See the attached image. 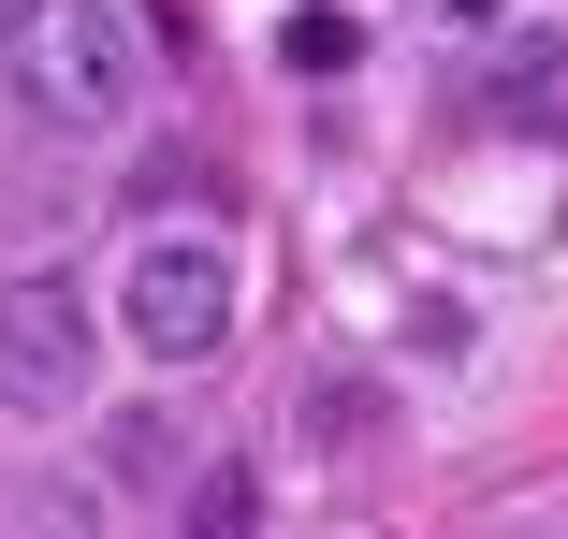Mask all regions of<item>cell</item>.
<instances>
[{
	"label": "cell",
	"mask_w": 568,
	"mask_h": 539,
	"mask_svg": "<svg viewBox=\"0 0 568 539\" xmlns=\"http://www.w3.org/2000/svg\"><path fill=\"white\" fill-rule=\"evenodd\" d=\"M0 88L44 132H102V118H132V30L102 0H0Z\"/></svg>",
	"instance_id": "cell-1"
},
{
	"label": "cell",
	"mask_w": 568,
	"mask_h": 539,
	"mask_svg": "<svg viewBox=\"0 0 568 539\" xmlns=\"http://www.w3.org/2000/svg\"><path fill=\"white\" fill-rule=\"evenodd\" d=\"M118 321H132L146 365H219V350H234V263H219L204 234H146Z\"/></svg>",
	"instance_id": "cell-2"
},
{
	"label": "cell",
	"mask_w": 568,
	"mask_h": 539,
	"mask_svg": "<svg viewBox=\"0 0 568 539\" xmlns=\"http://www.w3.org/2000/svg\"><path fill=\"white\" fill-rule=\"evenodd\" d=\"M73 394H88V306H73V277H0V408L59 423Z\"/></svg>",
	"instance_id": "cell-3"
},
{
	"label": "cell",
	"mask_w": 568,
	"mask_h": 539,
	"mask_svg": "<svg viewBox=\"0 0 568 539\" xmlns=\"http://www.w3.org/2000/svg\"><path fill=\"white\" fill-rule=\"evenodd\" d=\"M496 118H525V132H568V44H525V59L496 73Z\"/></svg>",
	"instance_id": "cell-4"
},
{
	"label": "cell",
	"mask_w": 568,
	"mask_h": 539,
	"mask_svg": "<svg viewBox=\"0 0 568 539\" xmlns=\"http://www.w3.org/2000/svg\"><path fill=\"white\" fill-rule=\"evenodd\" d=\"M190 539H248V467H219V481L190 496Z\"/></svg>",
	"instance_id": "cell-5"
}]
</instances>
